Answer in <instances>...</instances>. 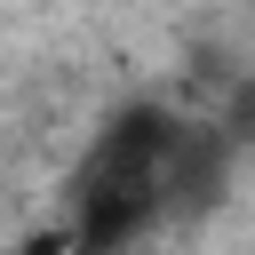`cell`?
<instances>
[{
	"label": "cell",
	"instance_id": "1",
	"mask_svg": "<svg viewBox=\"0 0 255 255\" xmlns=\"http://www.w3.org/2000/svg\"><path fill=\"white\" fill-rule=\"evenodd\" d=\"M175 143H183V135H175L159 112H135V120H120V128L96 143V159H88L80 183H72V215H64V231H72L80 255H120V247L159 215Z\"/></svg>",
	"mask_w": 255,
	"mask_h": 255
}]
</instances>
